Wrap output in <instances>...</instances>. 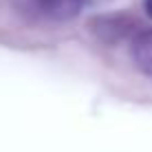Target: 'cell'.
Listing matches in <instances>:
<instances>
[{"label":"cell","instance_id":"cell-1","mask_svg":"<svg viewBox=\"0 0 152 152\" xmlns=\"http://www.w3.org/2000/svg\"><path fill=\"white\" fill-rule=\"evenodd\" d=\"M137 27H139L137 20L128 18V15H124V13L99 15V18H93L91 20L93 33H95L99 40H104L106 44H115V42L128 38V35H132Z\"/></svg>","mask_w":152,"mask_h":152},{"label":"cell","instance_id":"cell-2","mask_svg":"<svg viewBox=\"0 0 152 152\" xmlns=\"http://www.w3.org/2000/svg\"><path fill=\"white\" fill-rule=\"evenodd\" d=\"M35 9L49 20L55 22H66L82 13L84 0H33Z\"/></svg>","mask_w":152,"mask_h":152},{"label":"cell","instance_id":"cell-3","mask_svg":"<svg viewBox=\"0 0 152 152\" xmlns=\"http://www.w3.org/2000/svg\"><path fill=\"white\" fill-rule=\"evenodd\" d=\"M132 60L141 73L152 77V29L139 31L132 40Z\"/></svg>","mask_w":152,"mask_h":152},{"label":"cell","instance_id":"cell-4","mask_svg":"<svg viewBox=\"0 0 152 152\" xmlns=\"http://www.w3.org/2000/svg\"><path fill=\"white\" fill-rule=\"evenodd\" d=\"M143 9H145V13L152 18V0H143Z\"/></svg>","mask_w":152,"mask_h":152}]
</instances>
